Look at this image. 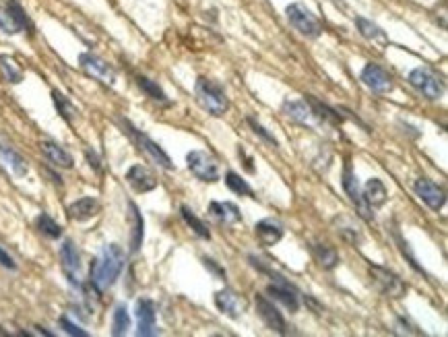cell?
I'll return each mask as SVG.
<instances>
[{
    "label": "cell",
    "instance_id": "cell-1",
    "mask_svg": "<svg viewBox=\"0 0 448 337\" xmlns=\"http://www.w3.org/2000/svg\"><path fill=\"white\" fill-rule=\"evenodd\" d=\"M125 263H127V255L118 244L104 246L102 255L97 259H93L91 269H89L91 285L95 288L97 294L110 290L118 281L120 273L125 269Z\"/></svg>",
    "mask_w": 448,
    "mask_h": 337
},
{
    "label": "cell",
    "instance_id": "cell-2",
    "mask_svg": "<svg viewBox=\"0 0 448 337\" xmlns=\"http://www.w3.org/2000/svg\"><path fill=\"white\" fill-rule=\"evenodd\" d=\"M194 95H196V102L200 104V108L207 114L215 116V118L223 116L230 110V100H227L223 87L219 83L207 79V77H198L196 79V83H194Z\"/></svg>",
    "mask_w": 448,
    "mask_h": 337
},
{
    "label": "cell",
    "instance_id": "cell-3",
    "mask_svg": "<svg viewBox=\"0 0 448 337\" xmlns=\"http://www.w3.org/2000/svg\"><path fill=\"white\" fill-rule=\"evenodd\" d=\"M120 125H122V129H125V133L130 136V141L136 145V149L151 162V164H155V166H159V168H163V170H172L174 168V164H172V159H170V155L151 139L149 135H145L143 131H138L136 127H132L128 120L125 118H120L118 120Z\"/></svg>",
    "mask_w": 448,
    "mask_h": 337
},
{
    "label": "cell",
    "instance_id": "cell-4",
    "mask_svg": "<svg viewBox=\"0 0 448 337\" xmlns=\"http://www.w3.org/2000/svg\"><path fill=\"white\" fill-rule=\"evenodd\" d=\"M0 31L6 36L33 33V23L19 0H8L0 6Z\"/></svg>",
    "mask_w": 448,
    "mask_h": 337
},
{
    "label": "cell",
    "instance_id": "cell-5",
    "mask_svg": "<svg viewBox=\"0 0 448 337\" xmlns=\"http://www.w3.org/2000/svg\"><path fill=\"white\" fill-rule=\"evenodd\" d=\"M285 17H287L289 25H291L300 36H304V38L314 40V38H319L320 33H322L320 21L312 15V10H310L306 4H302V2H291V4H287Z\"/></svg>",
    "mask_w": 448,
    "mask_h": 337
},
{
    "label": "cell",
    "instance_id": "cell-6",
    "mask_svg": "<svg viewBox=\"0 0 448 337\" xmlns=\"http://www.w3.org/2000/svg\"><path fill=\"white\" fill-rule=\"evenodd\" d=\"M186 166L192 174L202 182H217L221 178V166L219 159L202 149H194L186 155Z\"/></svg>",
    "mask_w": 448,
    "mask_h": 337
},
{
    "label": "cell",
    "instance_id": "cell-7",
    "mask_svg": "<svg viewBox=\"0 0 448 337\" xmlns=\"http://www.w3.org/2000/svg\"><path fill=\"white\" fill-rule=\"evenodd\" d=\"M341 185H343V191L347 193L349 201L355 205L358 213L366 219V221H372L374 219V209L364 201V195H362V187L358 182V176L353 172V166L349 159H345V166H343V176H341Z\"/></svg>",
    "mask_w": 448,
    "mask_h": 337
},
{
    "label": "cell",
    "instance_id": "cell-8",
    "mask_svg": "<svg viewBox=\"0 0 448 337\" xmlns=\"http://www.w3.org/2000/svg\"><path fill=\"white\" fill-rule=\"evenodd\" d=\"M409 83L426 97V100H440L445 95V83L432 68L419 67L409 72Z\"/></svg>",
    "mask_w": 448,
    "mask_h": 337
},
{
    "label": "cell",
    "instance_id": "cell-9",
    "mask_svg": "<svg viewBox=\"0 0 448 337\" xmlns=\"http://www.w3.org/2000/svg\"><path fill=\"white\" fill-rule=\"evenodd\" d=\"M368 271H370V277H372L374 285L386 298H403L405 296L407 283L397 273H392L386 267H381V265H370Z\"/></svg>",
    "mask_w": 448,
    "mask_h": 337
},
{
    "label": "cell",
    "instance_id": "cell-10",
    "mask_svg": "<svg viewBox=\"0 0 448 337\" xmlns=\"http://www.w3.org/2000/svg\"><path fill=\"white\" fill-rule=\"evenodd\" d=\"M79 67L81 70L87 75V77H91V79H95V81H99V83H104V85H114L116 83V70L112 68V65H108L104 58H99L97 54H91V52H83L81 56H79Z\"/></svg>",
    "mask_w": 448,
    "mask_h": 337
},
{
    "label": "cell",
    "instance_id": "cell-11",
    "mask_svg": "<svg viewBox=\"0 0 448 337\" xmlns=\"http://www.w3.org/2000/svg\"><path fill=\"white\" fill-rule=\"evenodd\" d=\"M266 294L271 296V300L281 302V304H283L285 308H289L291 313H298V311H300V294H298L296 285L289 283L285 277L275 275V277H273V283L266 288Z\"/></svg>",
    "mask_w": 448,
    "mask_h": 337
},
{
    "label": "cell",
    "instance_id": "cell-12",
    "mask_svg": "<svg viewBox=\"0 0 448 337\" xmlns=\"http://www.w3.org/2000/svg\"><path fill=\"white\" fill-rule=\"evenodd\" d=\"M255 304L258 317L262 319V323H264L271 331H275V334H279V336H285V334H287L285 319H283V315L279 313V308L273 304V300H269V298L262 296V294H256Z\"/></svg>",
    "mask_w": 448,
    "mask_h": 337
},
{
    "label": "cell",
    "instance_id": "cell-13",
    "mask_svg": "<svg viewBox=\"0 0 448 337\" xmlns=\"http://www.w3.org/2000/svg\"><path fill=\"white\" fill-rule=\"evenodd\" d=\"M134 315H136V336H157V313H155L153 300H149V298H138V300H136Z\"/></svg>",
    "mask_w": 448,
    "mask_h": 337
},
{
    "label": "cell",
    "instance_id": "cell-14",
    "mask_svg": "<svg viewBox=\"0 0 448 337\" xmlns=\"http://www.w3.org/2000/svg\"><path fill=\"white\" fill-rule=\"evenodd\" d=\"M360 79L374 93H390L394 89V83H392V77L388 75V70L381 65H376V63H368L362 68Z\"/></svg>",
    "mask_w": 448,
    "mask_h": 337
},
{
    "label": "cell",
    "instance_id": "cell-15",
    "mask_svg": "<svg viewBox=\"0 0 448 337\" xmlns=\"http://www.w3.org/2000/svg\"><path fill=\"white\" fill-rule=\"evenodd\" d=\"M413 191L415 195L426 203L432 211H440L447 203V193L442 187H438L436 182H432L430 178H417L413 182Z\"/></svg>",
    "mask_w": 448,
    "mask_h": 337
},
{
    "label": "cell",
    "instance_id": "cell-16",
    "mask_svg": "<svg viewBox=\"0 0 448 337\" xmlns=\"http://www.w3.org/2000/svg\"><path fill=\"white\" fill-rule=\"evenodd\" d=\"M215 306L230 319H240L246 313V300L242 296H238L234 290L223 288L219 292H215Z\"/></svg>",
    "mask_w": 448,
    "mask_h": 337
},
{
    "label": "cell",
    "instance_id": "cell-17",
    "mask_svg": "<svg viewBox=\"0 0 448 337\" xmlns=\"http://www.w3.org/2000/svg\"><path fill=\"white\" fill-rule=\"evenodd\" d=\"M61 263H63L64 275L70 281V285L81 288L79 283V271H81V253L77 249V244L72 240H64L61 246Z\"/></svg>",
    "mask_w": 448,
    "mask_h": 337
},
{
    "label": "cell",
    "instance_id": "cell-18",
    "mask_svg": "<svg viewBox=\"0 0 448 337\" xmlns=\"http://www.w3.org/2000/svg\"><path fill=\"white\" fill-rule=\"evenodd\" d=\"M127 182L130 185V189H132L134 193H151V191L157 189V178H155V174H153L149 168L141 166V164H134V166L128 168Z\"/></svg>",
    "mask_w": 448,
    "mask_h": 337
},
{
    "label": "cell",
    "instance_id": "cell-19",
    "mask_svg": "<svg viewBox=\"0 0 448 337\" xmlns=\"http://www.w3.org/2000/svg\"><path fill=\"white\" fill-rule=\"evenodd\" d=\"M281 112L289 120H294V123H298L302 127H314V123H317V116H314V112H312V108H310V104L306 100H300V102L285 100L283 106H281Z\"/></svg>",
    "mask_w": 448,
    "mask_h": 337
},
{
    "label": "cell",
    "instance_id": "cell-20",
    "mask_svg": "<svg viewBox=\"0 0 448 337\" xmlns=\"http://www.w3.org/2000/svg\"><path fill=\"white\" fill-rule=\"evenodd\" d=\"M0 166L4 170H8L15 178H23L29 172V166H27L25 157H21L13 147L2 145V143H0Z\"/></svg>",
    "mask_w": 448,
    "mask_h": 337
},
{
    "label": "cell",
    "instance_id": "cell-21",
    "mask_svg": "<svg viewBox=\"0 0 448 337\" xmlns=\"http://www.w3.org/2000/svg\"><path fill=\"white\" fill-rule=\"evenodd\" d=\"M283 232H285L283 226H281L277 219H271V217L260 219L255 226L256 238H258V242H260L262 246H275V244L283 238Z\"/></svg>",
    "mask_w": 448,
    "mask_h": 337
},
{
    "label": "cell",
    "instance_id": "cell-22",
    "mask_svg": "<svg viewBox=\"0 0 448 337\" xmlns=\"http://www.w3.org/2000/svg\"><path fill=\"white\" fill-rule=\"evenodd\" d=\"M99 209H102V205L95 197H83L66 207V215L74 221H87V219L95 217L99 213Z\"/></svg>",
    "mask_w": 448,
    "mask_h": 337
},
{
    "label": "cell",
    "instance_id": "cell-23",
    "mask_svg": "<svg viewBox=\"0 0 448 337\" xmlns=\"http://www.w3.org/2000/svg\"><path fill=\"white\" fill-rule=\"evenodd\" d=\"M40 149H42L44 157H46L52 166H56V168L70 170V168L74 166L72 155H70L64 147H61L58 143H54V141H42V143H40Z\"/></svg>",
    "mask_w": 448,
    "mask_h": 337
},
{
    "label": "cell",
    "instance_id": "cell-24",
    "mask_svg": "<svg viewBox=\"0 0 448 337\" xmlns=\"http://www.w3.org/2000/svg\"><path fill=\"white\" fill-rule=\"evenodd\" d=\"M209 213L223 226H236L242 221V213H240V207L236 203L213 201L209 205Z\"/></svg>",
    "mask_w": 448,
    "mask_h": 337
},
{
    "label": "cell",
    "instance_id": "cell-25",
    "mask_svg": "<svg viewBox=\"0 0 448 337\" xmlns=\"http://www.w3.org/2000/svg\"><path fill=\"white\" fill-rule=\"evenodd\" d=\"M128 221H130V253H138L145 236V221L134 203H128Z\"/></svg>",
    "mask_w": 448,
    "mask_h": 337
},
{
    "label": "cell",
    "instance_id": "cell-26",
    "mask_svg": "<svg viewBox=\"0 0 448 337\" xmlns=\"http://www.w3.org/2000/svg\"><path fill=\"white\" fill-rule=\"evenodd\" d=\"M136 87L149 97V100H153V102H157V104H161V106H170L172 102L168 100V95H166V91L157 85V81H153V79H149V77H145V75H136Z\"/></svg>",
    "mask_w": 448,
    "mask_h": 337
},
{
    "label": "cell",
    "instance_id": "cell-27",
    "mask_svg": "<svg viewBox=\"0 0 448 337\" xmlns=\"http://www.w3.org/2000/svg\"><path fill=\"white\" fill-rule=\"evenodd\" d=\"M362 195H364V201L368 203L372 209L383 207L384 203H386V197H388L386 187L383 185V180H378V178H370V180L366 182Z\"/></svg>",
    "mask_w": 448,
    "mask_h": 337
},
{
    "label": "cell",
    "instance_id": "cell-28",
    "mask_svg": "<svg viewBox=\"0 0 448 337\" xmlns=\"http://www.w3.org/2000/svg\"><path fill=\"white\" fill-rule=\"evenodd\" d=\"M0 75L10 85H19L25 79V72H23L21 65L8 54H0Z\"/></svg>",
    "mask_w": 448,
    "mask_h": 337
},
{
    "label": "cell",
    "instance_id": "cell-29",
    "mask_svg": "<svg viewBox=\"0 0 448 337\" xmlns=\"http://www.w3.org/2000/svg\"><path fill=\"white\" fill-rule=\"evenodd\" d=\"M355 25H358V31H360L362 38H366V40H370V42H378V44H388L386 33H384L376 23H372L370 19H366V17H355Z\"/></svg>",
    "mask_w": 448,
    "mask_h": 337
},
{
    "label": "cell",
    "instance_id": "cell-30",
    "mask_svg": "<svg viewBox=\"0 0 448 337\" xmlns=\"http://www.w3.org/2000/svg\"><path fill=\"white\" fill-rule=\"evenodd\" d=\"M180 215H182V219L186 221V226L191 228L192 232H194L198 238H202V240H211V232H209L207 224H205L200 217H196V213L192 211L189 205H182V207H180Z\"/></svg>",
    "mask_w": 448,
    "mask_h": 337
},
{
    "label": "cell",
    "instance_id": "cell-31",
    "mask_svg": "<svg viewBox=\"0 0 448 337\" xmlns=\"http://www.w3.org/2000/svg\"><path fill=\"white\" fill-rule=\"evenodd\" d=\"M312 255H314L317 263H319L322 269L333 271L339 265V255H337V251L330 249V246H326V244H312Z\"/></svg>",
    "mask_w": 448,
    "mask_h": 337
},
{
    "label": "cell",
    "instance_id": "cell-32",
    "mask_svg": "<svg viewBox=\"0 0 448 337\" xmlns=\"http://www.w3.org/2000/svg\"><path fill=\"white\" fill-rule=\"evenodd\" d=\"M52 102H54V106H56V110H58V114L63 116L66 123H74L77 120V116H79V108L64 95L61 93L58 89H52Z\"/></svg>",
    "mask_w": 448,
    "mask_h": 337
},
{
    "label": "cell",
    "instance_id": "cell-33",
    "mask_svg": "<svg viewBox=\"0 0 448 337\" xmlns=\"http://www.w3.org/2000/svg\"><path fill=\"white\" fill-rule=\"evenodd\" d=\"M335 226H337V232L341 234V238L347 240L349 244L358 246L362 242V232L351 224V219H347V217H335Z\"/></svg>",
    "mask_w": 448,
    "mask_h": 337
},
{
    "label": "cell",
    "instance_id": "cell-34",
    "mask_svg": "<svg viewBox=\"0 0 448 337\" xmlns=\"http://www.w3.org/2000/svg\"><path fill=\"white\" fill-rule=\"evenodd\" d=\"M35 226H38L40 234H44L46 238L56 240V238H61V236H63V226H61V224H56L48 213H40V215H38V219H35Z\"/></svg>",
    "mask_w": 448,
    "mask_h": 337
},
{
    "label": "cell",
    "instance_id": "cell-35",
    "mask_svg": "<svg viewBox=\"0 0 448 337\" xmlns=\"http://www.w3.org/2000/svg\"><path fill=\"white\" fill-rule=\"evenodd\" d=\"M225 185H227V189H230L232 193H236V195H240V197H255V191L250 189V185H248L240 174H236L234 170H230V172L225 174Z\"/></svg>",
    "mask_w": 448,
    "mask_h": 337
},
{
    "label": "cell",
    "instance_id": "cell-36",
    "mask_svg": "<svg viewBox=\"0 0 448 337\" xmlns=\"http://www.w3.org/2000/svg\"><path fill=\"white\" fill-rule=\"evenodd\" d=\"M130 329V315H128L127 306L118 304L114 311V321H112V336H125Z\"/></svg>",
    "mask_w": 448,
    "mask_h": 337
},
{
    "label": "cell",
    "instance_id": "cell-37",
    "mask_svg": "<svg viewBox=\"0 0 448 337\" xmlns=\"http://www.w3.org/2000/svg\"><path fill=\"white\" fill-rule=\"evenodd\" d=\"M392 238H394V242L399 244V251H401V255H403V257H407V263H409V265H411L413 269L417 271V273L426 275V271L422 269V265H419V263H417V259L413 257V253H411V249H409L407 240H403V238H401L399 230H392Z\"/></svg>",
    "mask_w": 448,
    "mask_h": 337
},
{
    "label": "cell",
    "instance_id": "cell-38",
    "mask_svg": "<svg viewBox=\"0 0 448 337\" xmlns=\"http://www.w3.org/2000/svg\"><path fill=\"white\" fill-rule=\"evenodd\" d=\"M246 123H248V127H250V129L255 131V135L260 136V139H262L264 143H269V145H273V147H279V141H277L275 136L271 135V133H269V131H266V129H264V127H262V125L258 123V120H256L255 116H248V118H246Z\"/></svg>",
    "mask_w": 448,
    "mask_h": 337
},
{
    "label": "cell",
    "instance_id": "cell-39",
    "mask_svg": "<svg viewBox=\"0 0 448 337\" xmlns=\"http://www.w3.org/2000/svg\"><path fill=\"white\" fill-rule=\"evenodd\" d=\"M61 327L64 329V334H68V336H74V337H87L89 334L85 331V329H81L79 325H74L68 317H61Z\"/></svg>",
    "mask_w": 448,
    "mask_h": 337
},
{
    "label": "cell",
    "instance_id": "cell-40",
    "mask_svg": "<svg viewBox=\"0 0 448 337\" xmlns=\"http://www.w3.org/2000/svg\"><path fill=\"white\" fill-rule=\"evenodd\" d=\"M202 263H205V267L211 271L215 277H219V279H225V269H223L221 265H217L213 259H209V257H202Z\"/></svg>",
    "mask_w": 448,
    "mask_h": 337
},
{
    "label": "cell",
    "instance_id": "cell-41",
    "mask_svg": "<svg viewBox=\"0 0 448 337\" xmlns=\"http://www.w3.org/2000/svg\"><path fill=\"white\" fill-rule=\"evenodd\" d=\"M85 157H87L89 166H91L95 172H102V159H99V155L95 153V149L87 147V149H85Z\"/></svg>",
    "mask_w": 448,
    "mask_h": 337
},
{
    "label": "cell",
    "instance_id": "cell-42",
    "mask_svg": "<svg viewBox=\"0 0 448 337\" xmlns=\"http://www.w3.org/2000/svg\"><path fill=\"white\" fill-rule=\"evenodd\" d=\"M0 265L8 271L17 269V263H15V259H13V257H10V255H8V253L2 249V246H0Z\"/></svg>",
    "mask_w": 448,
    "mask_h": 337
},
{
    "label": "cell",
    "instance_id": "cell-43",
    "mask_svg": "<svg viewBox=\"0 0 448 337\" xmlns=\"http://www.w3.org/2000/svg\"><path fill=\"white\" fill-rule=\"evenodd\" d=\"M397 334H407V336H419V331H415V327H411L405 319H399L397 321Z\"/></svg>",
    "mask_w": 448,
    "mask_h": 337
},
{
    "label": "cell",
    "instance_id": "cell-44",
    "mask_svg": "<svg viewBox=\"0 0 448 337\" xmlns=\"http://www.w3.org/2000/svg\"><path fill=\"white\" fill-rule=\"evenodd\" d=\"M238 155H240V157H244V168L253 174V172H255V166H253L255 162H253V157H248V155H246V151H244V147H242V145H238Z\"/></svg>",
    "mask_w": 448,
    "mask_h": 337
}]
</instances>
